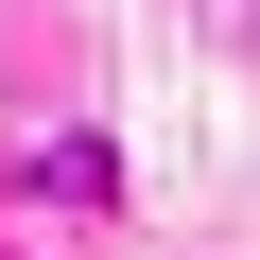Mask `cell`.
Returning <instances> with one entry per match:
<instances>
[{
    "label": "cell",
    "mask_w": 260,
    "mask_h": 260,
    "mask_svg": "<svg viewBox=\"0 0 260 260\" xmlns=\"http://www.w3.org/2000/svg\"><path fill=\"white\" fill-rule=\"evenodd\" d=\"M35 191H70V208H104V191H121V156H104V139H52V156H35Z\"/></svg>",
    "instance_id": "6da1fadb"
}]
</instances>
